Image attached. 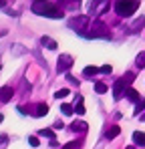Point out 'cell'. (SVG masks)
<instances>
[{
	"instance_id": "obj_14",
	"label": "cell",
	"mask_w": 145,
	"mask_h": 149,
	"mask_svg": "<svg viewBox=\"0 0 145 149\" xmlns=\"http://www.w3.org/2000/svg\"><path fill=\"white\" fill-rule=\"evenodd\" d=\"M75 111H77L79 115H85V111H87V109H85V105H83V97H81V95L75 99Z\"/></svg>"
},
{
	"instance_id": "obj_3",
	"label": "cell",
	"mask_w": 145,
	"mask_h": 149,
	"mask_svg": "<svg viewBox=\"0 0 145 149\" xmlns=\"http://www.w3.org/2000/svg\"><path fill=\"white\" fill-rule=\"evenodd\" d=\"M83 36H85V38H111V32H109V26L105 24V22L95 20Z\"/></svg>"
},
{
	"instance_id": "obj_9",
	"label": "cell",
	"mask_w": 145,
	"mask_h": 149,
	"mask_svg": "<svg viewBox=\"0 0 145 149\" xmlns=\"http://www.w3.org/2000/svg\"><path fill=\"white\" fill-rule=\"evenodd\" d=\"M119 133H121V127H119V125H111V127L107 129V133H105V137H107V139L111 141V139H115V137H117Z\"/></svg>"
},
{
	"instance_id": "obj_15",
	"label": "cell",
	"mask_w": 145,
	"mask_h": 149,
	"mask_svg": "<svg viewBox=\"0 0 145 149\" xmlns=\"http://www.w3.org/2000/svg\"><path fill=\"white\" fill-rule=\"evenodd\" d=\"M143 26H145V16H141V18H137V20H135L133 24L129 26V28H131V32H139Z\"/></svg>"
},
{
	"instance_id": "obj_8",
	"label": "cell",
	"mask_w": 145,
	"mask_h": 149,
	"mask_svg": "<svg viewBox=\"0 0 145 149\" xmlns=\"http://www.w3.org/2000/svg\"><path fill=\"white\" fill-rule=\"evenodd\" d=\"M47 113H48V105L47 103H38V105L34 107V111H32L34 117H45Z\"/></svg>"
},
{
	"instance_id": "obj_26",
	"label": "cell",
	"mask_w": 145,
	"mask_h": 149,
	"mask_svg": "<svg viewBox=\"0 0 145 149\" xmlns=\"http://www.w3.org/2000/svg\"><path fill=\"white\" fill-rule=\"evenodd\" d=\"M63 149H77V141H71V143H67Z\"/></svg>"
},
{
	"instance_id": "obj_25",
	"label": "cell",
	"mask_w": 145,
	"mask_h": 149,
	"mask_svg": "<svg viewBox=\"0 0 145 149\" xmlns=\"http://www.w3.org/2000/svg\"><path fill=\"white\" fill-rule=\"evenodd\" d=\"M8 145V137L6 135H0V147H6Z\"/></svg>"
},
{
	"instance_id": "obj_4",
	"label": "cell",
	"mask_w": 145,
	"mask_h": 149,
	"mask_svg": "<svg viewBox=\"0 0 145 149\" xmlns=\"http://www.w3.org/2000/svg\"><path fill=\"white\" fill-rule=\"evenodd\" d=\"M89 26H91V18H89V14H79V16H75L69 20V28H72L75 32H79L81 36L89 30Z\"/></svg>"
},
{
	"instance_id": "obj_24",
	"label": "cell",
	"mask_w": 145,
	"mask_h": 149,
	"mask_svg": "<svg viewBox=\"0 0 145 149\" xmlns=\"http://www.w3.org/2000/svg\"><path fill=\"white\" fill-rule=\"evenodd\" d=\"M111 71H113V67H111V65H103V67H101V73H103V74H109Z\"/></svg>"
},
{
	"instance_id": "obj_7",
	"label": "cell",
	"mask_w": 145,
	"mask_h": 149,
	"mask_svg": "<svg viewBox=\"0 0 145 149\" xmlns=\"http://www.w3.org/2000/svg\"><path fill=\"white\" fill-rule=\"evenodd\" d=\"M12 95H14V89L12 87H8V85L2 87L0 89V103H8V101L12 99Z\"/></svg>"
},
{
	"instance_id": "obj_29",
	"label": "cell",
	"mask_w": 145,
	"mask_h": 149,
	"mask_svg": "<svg viewBox=\"0 0 145 149\" xmlns=\"http://www.w3.org/2000/svg\"><path fill=\"white\" fill-rule=\"evenodd\" d=\"M0 121H2V115H0Z\"/></svg>"
},
{
	"instance_id": "obj_13",
	"label": "cell",
	"mask_w": 145,
	"mask_h": 149,
	"mask_svg": "<svg viewBox=\"0 0 145 149\" xmlns=\"http://www.w3.org/2000/svg\"><path fill=\"white\" fill-rule=\"evenodd\" d=\"M40 45L47 47L48 50H56V40H52L50 36H43V38H40Z\"/></svg>"
},
{
	"instance_id": "obj_1",
	"label": "cell",
	"mask_w": 145,
	"mask_h": 149,
	"mask_svg": "<svg viewBox=\"0 0 145 149\" xmlns=\"http://www.w3.org/2000/svg\"><path fill=\"white\" fill-rule=\"evenodd\" d=\"M32 12L38 16H47V18H63L65 16V12L61 8H56L52 2H34Z\"/></svg>"
},
{
	"instance_id": "obj_18",
	"label": "cell",
	"mask_w": 145,
	"mask_h": 149,
	"mask_svg": "<svg viewBox=\"0 0 145 149\" xmlns=\"http://www.w3.org/2000/svg\"><path fill=\"white\" fill-rule=\"evenodd\" d=\"M135 65H137L139 69H145V52H139V54H137V58H135Z\"/></svg>"
},
{
	"instance_id": "obj_2",
	"label": "cell",
	"mask_w": 145,
	"mask_h": 149,
	"mask_svg": "<svg viewBox=\"0 0 145 149\" xmlns=\"http://www.w3.org/2000/svg\"><path fill=\"white\" fill-rule=\"evenodd\" d=\"M135 81V74L133 73H125L121 79H117L115 81V85H113V97L119 101L125 93H127V89H129V85Z\"/></svg>"
},
{
	"instance_id": "obj_17",
	"label": "cell",
	"mask_w": 145,
	"mask_h": 149,
	"mask_svg": "<svg viewBox=\"0 0 145 149\" xmlns=\"http://www.w3.org/2000/svg\"><path fill=\"white\" fill-rule=\"evenodd\" d=\"M38 135H43V137H48L50 141H54L56 137H54V129H40L38 131Z\"/></svg>"
},
{
	"instance_id": "obj_16",
	"label": "cell",
	"mask_w": 145,
	"mask_h": 149,
	"mask_svg": "<svg viewBox=\"0 0 145 149\" xmlns=\"http://www.w3.org/2000/svg\"><path fill=\"white\" fill-rule=\"evenodd\" d=\"M97 73H101V69H97V67H85V71H83V74L87 79H93Z\"/></svg>"
},
{
	"instance_id": "obj_21",
	"label": "cell",
	"mask_w": 145,
	"mask_h": 149,
	"mask_svg": "<svg viewBox=\"0 0 145 149\" xmlns=\"http://www.w3.org/2000/svg\"><path fill=\"white\" fill-rule=\"evenodd\" d=\"M95 91L99 93V95L107 93V85H105V83H97V85H95Z\"/></svg>"
},
{
	"instance_id": "obj_23",
	"label": "cell",
	"mask_w": 145,
	"mask_h": 149,
	"mask_svg": "<svg viewBox=\"0 0 145 149\" xmlns=\"http://www.w3.org/2000/svg\"><path fill=\"white\" fill-rule=\"evenodd\" d=\"M141 111H145V101H141V103L135 107V115H141Z\"/></svg>"
},
{
	"instance_id": "obj_6",
	"label": "cell",
	"mask_w": 145,
	"mask_h": 149,
	"mask_svg": "<svg viewBox=\"0 0 145 149\" xmlns=\"http://www.w3.org/2000/svg\"><path fill=\"white\" fill-rule=\"evenodd\" d=\"M72 56L71 54H61V58H59V63H56V71L59 73H67L69 69L72 67Z\"/></svg>"
},
{
	"instance_id": "obj_28",
	"label": "cell",
	"mask_w": 145,
	"mask_h": 149,
	"mask_svg": "<svg viewBox=\"0 0 145 149\" xmlns=\"http://www.w3.org/2000/svg\"><path fill=\"white\" fill-rule=\"evenodd\" d=\"M141 119H143V121H145V113H143V115H141Z\"/></svg>"
},
{
	"instance_id": "obj_11",
	"label": "cell",
	"mask_w": 145,
	"mask_h": 149,
	"mask_svg": "<svg viewBox=\"0 0 145 149\" xmlns=\"http://www.w3.org/2000/svg\"><path fill=\"white\" fill-rule=\"evenodd\" d=\"M133 143H135L137 147H145V133L135 131V133H133Z\"/></svg>"
},
{
	"instance_id": "obj_5",
	"label": "cell",
	"mask_w": 145,
	"mask_h": 149,
	"mask_svg": "<svg viewBox=\"0 0 145 149\" xmlns=\"http://www.w3.org/2000/svg\"><path fill=\"white\" fill-rule=\"evenodd\" d=\"M137 8H139V2L137 0H129V2H115V12L123 16V18H129V16H133V12H137Z\"/></svg>"
},
{
	"instance_id": "obj_20",
	"label": "cell",
	"mask_w": 145,
	"mask_h": 149,
	"mask_svg": "<svg viewBox=\"0 0 145 149\" xmlns=\"http://www.w3.org/2000/svg\"><path fill=\"white\" fill-rule=\"evenodd\" d=\"M69 93H71L69 89H59V91L54 93V99H65V97H67Z\"/></svg>"
},
{
	"instance_id": "obj_10",
	"label": "cell",
	"mask_w": 145,
	"mask_h": 149,
	"mask_svg": "<svg viewBox=\"0 0 145 149\" xmlns=\"http://www.w3.org/2000/svg\"><path fill=\"white\" fill-rule=\"evenodd\" d=\"M125 95H127V99H129V101H133L135 105H139V103H141V97H139V93H137L135 89H131V87L127 89V93H125Z\"/></svg>"
},
{
	"instance_id": "obj_19",
	"label": "cell",
	"mask_w": 145,
	"mask_h": 149,
	"mask_svg": "<svg viewBox=\"0 0 145 149\" xmlns=\"http://www.w3.org/2000/svg\"><path fill=\"white\" fill-rule=\"evenodd\" d=\"M61 111H63V115H72L75 107H71V105H67V103H63V105H61Z\"/></svg>"
},
{
	"instance_id": "obj_22",
	"label": "cell",
	"mask_w": 145,
	"mask_h": 149,
	"mask_svg": "<svg viewBox=\"0 0 145 149\" xmlns=\"http://www.w3.org/2000/svg\"><path fill=\"white\" fill-rule=\"evenodd\" d=\"M28 143H30L32 147H38V143H40V141H38V137H34V135H30V137H28Z\"/></svg>"
},
{
	"instance_id": "obj_27",
	"label": "cell",
	"mask_w": 145,
	"mask_h": 149,
	"mask_svg": "<svg viewBox=\"0 0 145 149\" xmlns=\"http://www.w3.org/2000/svg\"><path fill=\"white\" fill-rule=\"evenodd\" d=\"M125 149H135V147H133V145H129V147H125Z\"/></svg>"
},
{
	"instance_id": "obj_12",
	"label": "cell",
	"mask_w": 145,
	"mask_h": 149,
	"mask_svg": "<svg viewBox=\"0 0 145 149\" xmlns=\"http://www.w3.org/2000/svg\"><path fill=\"white\" fill-rule=\"evenodd\" d=\"M71 129L75 131V133H85V131L89 129V125L85 123V121H75V123L71 125Z\"/></svg>"
}]
</instances>
